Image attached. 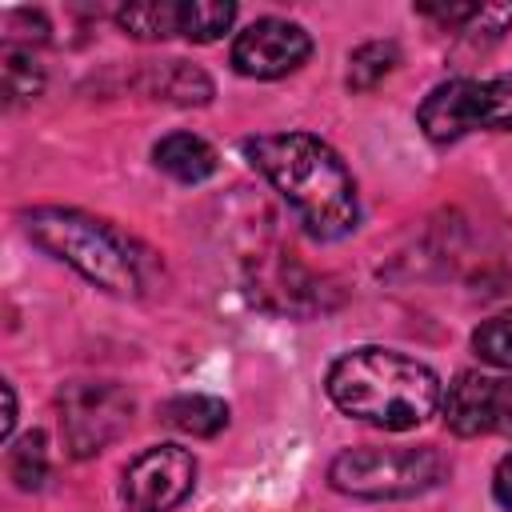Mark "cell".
Masks as SVG:
<instances>
[{
  "label": "cell",
  "instance_id": "cell-1",
  "mask_svg": "<svg viewBox=\"0 0 512 512\" xmlns=\"http://www.w3.org/2000/svg\"><path fill=\"white\" fill-rule=\"evenodd\" d=\"M244 156L272 180V188L292 204V212L312 236L336 240L356 228L360 204L352 172L324 140L308 132L252 136L244 140Z\"/></svg>",
  "mask_w": 512,
  "mask_h": 512
},
{
  "label": "cell",
  "instance_id": "cell-2",
  "mask_svg": "<svg viewBox=\"0 0 512 512\" xmlns=\"http://www.w3.org/2000/svg\"><path fill=\"white\" fill-rule=\"evenodd\" d=\"M328 396L340 412L404 432L428 420L440 404V380L428 364L392 348H356L328 368Z\"/></svg>",
  "mask_w": 512,
  "mask_h": 512
},
{
  "label": "cell",
  "instance_id": "cell-3",
  "mask_svg": "<svg viewBox=\"0 0 512 512\" xmlns=\"http://www.w3.org/2000/svg\"><path fill=\"white\" fill-rule=\"evenodd\" d=\"M24 228L40 248L72 264L84 280L100 284L104 292H116V296L140 292L136 256L104 220H92L76 208H36L24 216Z\"/></svg>",
  "mask_w": 512,
  "mask_h": 512
},
{
  "label": "cell",
  "instance_id": "cell-4",
  "mask_svg": "<svg viewBox=\"0 0 512 512\" xmlns=\"http://www.w3.org/2000/svg\"><path fill=\"white\" fill-rule=\"evenodd\" d=\"M448 476V460L432 448H348L332 460L328 480L344 496L360 500H404L416 492H428Z\"/></svg>",
  "mask_w": 512,
  "mask_h": 512
},
{
  "label": "cell",
  "instance_id": "cell-5",
  "mask_svg": "<svg viewBox=\"0 0 512 512\" xmlns=\"http://www.w3.org/2000/svg\"><path fill=\"white\" fill-rule=\"evenodd\" d=\"M420 128L428 140L448 144L472 128H512V72L492 80H448L420 104Z\"/></svg>",
  "mask_w": 512,
  "mask_h": 512
},
{
  "label": "cell",
  "instance_id": "cell-6",
  "mask_svg": "<svg viewBox=\"0 0 512 512\" xmlns=\"http://www.w3.org/2000/svg\"><path fill=\"white\" fill-rule=\"evenodd\" d=\"M132 424V396L108 380H72L60 388V436L72 456L108 448Z\"/></svg>",
  "mask_w": 512,
  "mask_h": 512
},
{
  "label": "cell",
  "instance_id": "cell-7",
  "mask_svg": "<svg viewBox=\"0 0 512 512\" xmlns=\"http://www.w3.org/2000/svg\"><path fill=\"white\" fill-rule=\"evenodd\" d=\"M196 484V460L180 444H156L124 468V500L132 512H168Z\"/></svg>",
  "mask_w": 512,
  "mask_h": 512
},
{
  "label": "cell",
  "instance_id": "cell-8",
  "mask_svg": "<svg viewBox=\"0 0 512 512\" xmlns=\"http://www.w3.org/2000/svg\"><path fill=\"white\" fill-rule=\"evenodd\" d=\"M444 420L456 436H512V380L460 372L444 392Z\"/></svg>",
  "mask_w": 512,
  "mask_h": 512
},
{
  "label": "cell",
  "instance_id": "cell-9",
  "mask_svg": "<svg viewBox=\"0 0 512 512\" xmlns=\"http://www.w3.org/2000/svg\"><path fill=\"white\" fill-rule=\"evenodd\" d=\"M312 52V40L300 24L292 20H280V16H264L256 24H248L236 44H232V64L236 72L244 76H256V80H276V76H288L296 72Z\"/></svg>",
  "mask_w": 512,
  "mask_h": 512
},
{
  "label": "cell",
  "instance_id": "cell-10",
  "mask_svg": "<svg viewBox=\"0 0 512 512\" xmlns=\"http://www.w3.org/2000/svg\"><path fill=\"white\" fill-rule=\"evenodd\" d=\"M152 156H156V168H164L168 176H176V180H184V184H200V180H208V176L216 172V152H212V144H204V140L192 136V132H172V136H164V140L152 148Z\"/></svg>",
  "mask_w": 512,
  "mask_h": 512
},
{
  "label": "cell",
  "instance_id": "cell-11",
  "mask_svg": "<svg viewBox=\"0 0 512 512\" xmlns=\"http://www.w3.org/2000/svg\"><path fill=\"white\" fill-rule=\"evenodd\" d=\"M164 424L192 436H216L228 424V404L216 396H176L164 404Z\"/></svg>",
  "mask_w": 512,
  "mask_h": 512
},
{
  "label": "cell",
  "instance_id": "cell-12",
  "mask_svg": "<svg viewBox=\"0 0 512 512\" xmlns=\"http://www.w3.org/2000/svg\"><path fill=\"white\" fill-rule=\"evenodd\" d=\"M152 92L172 104H208L212 84L200 68H192L184 60H168V64L152 68Z\"/></svg>",
  "mask_w": 512,
  "mask_h": 512
},
{
  "label": "cell",
  "instance_id": "cell-13",
  "mask_svg": "<svg viewBox=\"0 0 512 512\" xmlns=\"http://www.w3.org/2000/svg\"><path fill=\"white\" fill-rule=\"evenodd\" d=\"M120 28L140 36V40H164L180 36V4L172 0H148V4H128L116 12Z\"/></svg>",
  "mask_w": 512,
  "mask_h": 512
},
{
  "label": "cell",
  "instance_id": "cell-14",
  "mask_svg": "<svg viewBox=\"0 0 512 512\" xmlns=\"http://www.w3.org/2000/svg\"><path fill=\"white\" fill-rule=\"evenodd\" d=\"M236 20V4H224V0H184L180 4V36L188 40H216L232 28Z\"/></svg>",
  "mask_w": 512,
  "mask_h": 512
},
{
  "label": "cell",
  "instance_id": "cell-15",
  "mask_svg": "<svg viewBox=\"0 0 512 512\" xmlns=\"http://www.w3.org/2000/svg\"><path fill=\"white\" fill-rule=\"evenodd\" d=\"M0 72H4V96H8V104H24V100L40 96V88H44V72L36 68L32 52H24L16 44L4 48Z\"/></svg>",
  "mask_w": 512,
  "mask_h": 512
},
{
  "label": "cell",
  "instance_id": "cell-16",
  "mask_svg": "<svg viewBox=\"0 0 512 512\" xmlns=\"http://www.w3.org/2000/svg\"><path fill=\"white\" fill-rule=\"evenodd\" d=\"M8 472L16 480V488H40L44 472H48V448H44V432H24L12 448H8Z\"/></svg>",
  "mask_w": 512,
  "mask_h": 512
},
{
  "label": "cell",
  "instance_id": "cell-17",
  "mask_svg": "<svg viewBox=\"0 0 512 512\" xmlns=\"http://www.w3.org/2000/svg\"><path fill=\"white\" fill-rule=\"evenodd\" d=\"M392 64H396V44H380V40H372V44H360L356 52H352V68H348V84L356 88V92H364V88H376L388 72H392Z\"/></svg>",
  "mask_w": 512,
  "mask_h": 512
},
{
  "label": "cell",
  "instance_id": "cell-18",
  "mask_svg": "<svg viewBox=\"0 0 512 512\" xmlns=\"http://www.w3.org/2000/svg\"><path fill=\"white\" fill-rule=\"evenodd\" d=\"M472 348H476L480 360H488V364L512 372V312H500V316L484 320V324L472 332Z\"/></svg>",
  "mask_w": 512,
  "mask_h": 512
},
{
  "label": "cell",
  "instance_id": "cell-19",
  "mask_svg": "<svg viewBox=\"0 0 512 512\" xmlns=\"http://www.w3.org/2000/svg\"><path fill=\"white\" fill-rule=\"evenodd\" d=\"M492 488H496V500L512 512V452L496 464V480H492Z\"/></svg>",
  "mask_w": 512,
  "mask_h": 512
},
{
  "label": "cell",
  "instance_id": "cell-20",
  "mask_svg": "<svg viewBox=\"0 0 512 512\" xmlns=\"http://www.w3.org/2000/svg\"><path fill=\"white\" fill-rule=\"evenodd\" d=\"M12 424H16V396H12V384H4V424H0L4 440L12 436Z\"/></svg>",
  "mask_w": 512,
  "mask_h": 512
}]
</instances>
